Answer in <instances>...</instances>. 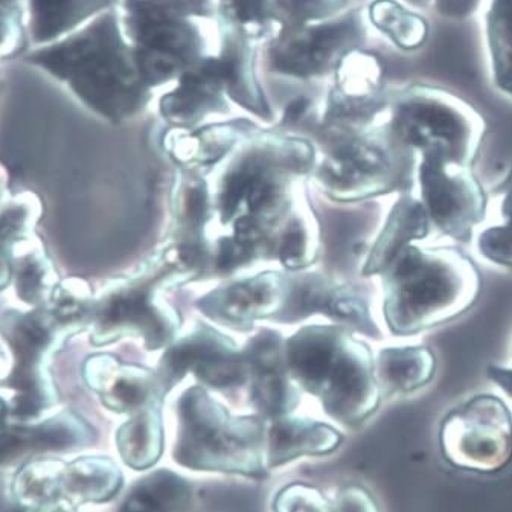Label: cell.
<instances>
[{"mask_svg":"<svg viewBox=\"0 0 512 512\" xmlns=\"http://www.w3.org/2000/svg\"><path fill=\"white\" fill-rule=\"evenodd\" d=\"M369 22L403 51H416L426 45L429 22L397 0H374L368 7Z\"/></svg>","mask_w":512,"mask_h":512,"instance_id":"obj_31","label":"cell"},{"mask_svg":"<svg viewBox=\"0 0 512 512\" xmlns=\"http://www.w3.org/2000/svg\"><path fill=\"white\" fill-rule=\"evenodd\" d=\"M316 153L305 139L255 128L218 171L212 203L218 220L260 258L296 206L293 186L313 173Z\"/></svg>","mask_w":512,"mask_h":512,"instance_id":"obj_1","label":"cell"},{"mask_svg":"<svg viewBox=\"0 0 512 512\" xmlns=\"http://www.w3.org/2000/svg\"><path fill=\"white\" fill-rule=\"evenodd\" d=\"M218 34L215 57L229 100L263 121H272V109L256 75V42L226 26H218Z\"/></svg>","mask_w":512,"mask_h":512,"instance_id":"obj_19","label":"cell"},{"mask_svg":"<svg viewBox=\"0 0 512 512\" xmlns=\"http://www.w3.org/2000/svg\"><path fill=\"white\" fill-rule=\"evenodd\" d=\"M228 95L217 57L208 55L177 78V86L160 100V115L173 128H196L211 115L229 113Z\"/></svg>","mask_w":512,"mask_h":512,"instance_id":"obj_17","label":"cell"},{"mask_svg":"<svg viewBox=\"0 0 512 512\" xmlns=\"http://www.w3.org/2000/svg\"><path fill=\"white\" fill-rule=\"evenodd\" d=\"M121 22L150 89L177 81L208 57V40L196 19H208L212 0H122Z\"/></svg>","mask_w":512,"mask_h":512,"instance_id":"obj_8","label":"cell"},{"mask_svg":"<svg viewBox=\"0 0 512 512\" xmlns=\"http://www.w3.org/2000/svg\"><path fill=\"white\" fill-rule=\"evenodd\" d=\"M86 380L100 394L104 406L116 413L135 415L154 404H162L165 398L156 371L122 365L110 356L90 359L86 363Z\"/></svg>","mask_w":512,"mask_h":512,"instance_id":"obj_18","label":"cell"},{"mask_svg":"<svg viewBox=\"0 0 512 512\" xmlns=\"http://www.w3.org/2000/svg\"><path fill=\"white\" fill-rule=\"evenodd\" d=\"M313 314H325L352 330L356 328L371 336L377 333L368 304L348 285L316 273L287 276L284 305L276 317L292 324Z\"/></svg>","mask_w":512,"mask_h":512,"instance_id":"obj_14","label":"cell"},{"mask_svg":"<svg viewBox=\"0 0 512 512\" xmlns=\"http://www.w3.org/2000/svg\"><path fill=\"white\" fill-rule=\"evenodd\" d=\"M156 374L165 395L188 374L217 391H235L249 384L243 349L231 337L205 324H197L165 348Z\"/></svg>","mask_w":512,"mask_h":512,"instance_id":"obj_13","label":"cell"},{"mask_svg":"<svg viewBox=\"0 0 512 512\" xmlns=\"http://www.w3.org/2000/svg\"><path fill=\"white\" fill-rule=\"evenodd\" d=\"M383 314L395 336H413L467 313L480 296L482 276L458 247L410 244L381 273Z\"/></svg>","mask_w":512,"mask_h":512,"instance_id":"obj_3","label":"cell"},{"mask_svg":"<svg viewBox=\"0 0 512 512\" xmlns=\"http://www.w3.org/2000/svg\"><path fill=\"white\" fill-rule=\"evenodd\" d=\"M381 124L397 144L416 157L438 154L473 168L487 124L461 96L427 84L389 92Z\"/></svg>","mask_w":512,"mask_h":512,"instance_id":"obj_7","label":"cell"},{"mask_svg":"<svg viewBox=\"0 0 512 512\" xmlns=\"http://www.w3.org/2000/svg\"><path fill=\"white\" fill-rule=\"evenodd\" d=\"M416 180L432 229L455 243H471L488 205L473 168L427 154L418 160Z\"/></svg>","mask_w":512,"mask_h":512,"instance_id":"obj_12","label":"cell"},{"mask_svg":"<svg viewBox=\"0 0 512 512\" xmlns=\"http://www.w3.org/2000/svg\"><path fill=\"white\" fill-rule=\"evenodd\" d=\"M485 25L494 83L512 98V0H491Z\"/></svg>","mask_w":512,"mask_h":512,"instance_id":"obj_32","label":"cell"},{"mask_svg":"<svg viewBox=\"0 0 512 512\" xmlns=\"http://www.w3.org/2000/svg\"><path fill=\"white\" fill-rule=\"evenodd\" d=\"M482 0H433V7L447 19L464 20L479 7Z\"/></svg>","mask_w":512,"mask_h":512,"instance_id":"obj_40","label":"cell"},{"mask_svg":"<svg viewBox=\"0 0 512 512\" xmlns=\"http://www.w3.org/2000/svg\"><path fill=\"white\" fill-rule=\"evenodd\" d=\"M212 212L214 203L208 183L197 174H182L177 179L171 196L173 226L170 240L186 246L208 249L211 243L206 237V229Z\"/></svg>","mask_w":512,"mask_h":512,"instance_id":"obj_24","label":"cell"},{"mask_svg":"<svg viewBox=\"0 0 512 512\" xmlns=\"http://www.w3.org/2000/svg\"><path fill=\"white\" fill-rule=\"evenodd\" d=\"M249 365L250 398L264 421L290 415L299 403L298 386L285 362V342L275 330L258 331L243 348Z\"/></svg>","mask_w":512,"mask_h":512,"instance_id":"obj_16","label":"cell"},{"mask_svg":"<svg viewBox=\"0 0 512 512\" xmlns=\"http://www.w3.org/2000/svg\"><path fill=\"white\" fill-rule=\"evenodd\" d=\"M5 413H7V409H5L4 403L0 401V423L4 421Z\"/></svg>","mask_w":512,"mask_h":512,"instance_id":"obj_46","label":"cell"},{"mask_svg":"<svg viewBox=\"0 0 512 512\" xmlns=\"http://www.w3.org/2000/svg\"><path fill=\"white\" fill-rule=\"evenodd\" d=\"M319 246L317 221L304 203H296L276 235L272 258L285 269L301 272L316 261Z\"/></svg>","mask_w":512,"mask_h":512,"instance_id":"obj_30","label":"cell"},{"mask_svg":"<svg viewBox=\"0 0 512 512\" xmlns=\"http://www.w3.org/2000/svg\"><path fill=\"white\" fill-rule=\"evenodd\" d=\"M64 467L66 464L55 459L28 462L14 479L17 505L32 512L71 511L63 496Z\"/></svg>","mask_w":512,"mask_h":512,"instance_id":"obj_27","label":"cell"},{"mask_svg":"<svg viewBox=\"0 0 512 512\" xmlns=\"http://www.w3.org/2000/svg\"><path fill=\"white\" fill-rule=\"evenodd\" d=\"M25 61L66 84L89 109L112 122L138 115L153 96L118 8L93 17L57 42L32 49Z\"/></svg>","mask_w":512,"mask_h":512,"instance_id":"obj_2","label":"cell"},{"mask_svg":"<svg viewBox=\"0 0 512 512\" xmlns=\"http://www.w3.org/2000/svg\"><path fill=\"white\" fill-rule=\"evenodd\" d=\"M124 476L118 465L103 456H86L66 464L63 496L72 509L84 503H104L121 490Z\"/></svg>","mask_w":512,"mask_h":512,"instance_id":"obj_26","label":"cell"},{"mask_svg":"<svg viewBox=\"0 0 512 512\" xmlns=\"http://www.w3.org/2000/svg\"><path fill=\"white\" fill-rule=\"evenodd\" d=\"M191 503V485L179 474L162 468L139 480L119 512H188Z\"/></svg>","mask_w":512,"mask_h":512,"instance_id":"obj_29","label":"cell"},{"mask_svg":"<svg viewBox=\"0 0 512 512\" xmlns=\"http://www.w3.org/2000/svg\"><path fill=\"white\" fill-rule=\"evenodd\" d=\"M0 512H25L19 505H0Z\"/></svg>","mask_w":512,"mask_h":512,"instance_id":"obj_44","label":"cell"},{"mask_svg":"<svg viewBox=\"0 0 512 512\" xmlns=\"http://www.w3.org/2000/svg\"><path fill=\"white\" fill-rule=\"evenodd\" d=\"M439 445L452 467L471 473H499L512 462L511 409L497 395H473L444 416Z\"/></svg>","mask_w":512,"mask_h":512,"instance_id":"obj_11","label":"cell"},{"mask_svg":"<svg viewBox=\"0 0 512 512\" xmlns=\"http://www.w3.org/2000/svg\"><path fill=\"white\" fill-rule=\"evenodd\" d=\"M122 0H26V31L32 45H49L86 25Z\"/></svg>","mask_w":512,"mask_h":512,"instance_id":"obj_23","label":"cell"},{"mask_svg":"<svg viewBox=\"0 0 512 512\" xmlns=\"http://www.w3.org/2000/svg\"><path fill=\"white\" fill-rule=\"evenodd\" d=\"M285 362L296 386L339 423L357 426L380 406L371 349L343 327L301 328L285 342Z\"/></svg>","mask_w":512,"mask_h":512,"instance_id":"obj_5","label":"cell"},{"mask_svg":"<svg viewBox=\"0 0 512 512\" xmlns=\"http://www.w3.org/2000/svg\"><path fill=\"white\" fill-rule=\"evenodd\" d=\"M334 512H380L374 497L359 485L343 488L337 497Z\"/></svg>","mask_w":512,"mask_h":512,"instance_id":"obj_38","label":"cell"},{"mask_svg":"<svg viewBox=\"0 0 512 512\" xmlns=\"http://www.w3.org/2000/svg\"><path fill=\"white\" fill-rule=\"evenodd\" d=\"M406 2L418 8H429L433 5V0H406Z\"/></svg>","mask_w":512,"mask_h":512,"instance_id":"obj_43","label":"cell"},{"mask_svg":"<svg viewBox=\"0 0 512 512\" xmlns=\"http://www.w3.org/2000/svg\"><path fill=\"white\" fill-rule=\"evenodd\" d=\"M432 232L429 215L420 199L404 192L389 212L388 220L378 234L363 273L381 275L410 244L423 241Z\"/></svg>","mask_w":512,"mask_h":512,"instance_id":"obj_22","label":"cell"},{"mask_svg":"<svg viewBox=\"0 0 512 512\" xmlns=\"http://www.w3.org/2000/svg\"><path fill=\"white\" fill-rule=\"evenodd\" d=\"M26 0H0V4L16 5V7H23Z\"/></svg>","mask_w":512,"mask_h":512,"instance_id":"obj_45","label":"cell"},{"mask_svg":"<svg viewBox=\"0 0 512 512\" xmlns=\"http://www.w3.org/2000/svg\"><path fill=\"white\" fill-rule=\"evenodd\" d=\"M366 37L362 8H349L333 19L278 28L267 40L264 61L273 74L317 80L333 75L349 54L363 49Z\"/></svg>","mask_w":512,"mask_h":512,"instance_id":"obj_10","label":"cell"},{"mask_svg":"<svg viewBox=\"0 0 512 512\" xmlns=\"http://www.w3.org/2000/svg\"><path fill=\"white\" fill-rule=\"evenodd\" d=\"M273 509L275 512H334V506L322 491L301 482L282 488Z\"/></svg>","mask_w":512,"mask_h":512,"instance_id":"obj_36","label":"cell"},{"mask_svg":"<svg viewBox=\"0 0 512 512\" xmlns=\"http://www.w3.org/2000/svg\"><path fill=\"white\" fill-rule=\"evenodd\" d=\"M2 180H4V173H2V170H0V188H2V185H4V183H2Z\"/></svg>","mask_w":512,"mask_h":512,"instance_id":"obj_47","label":"cell"},{"mask_svg":"<svg viewBox=\"0 0 512 512\" xmlns=\"http://www.w3.org/2000/svg\"><path fill=\"white\" fill-rule=\"evenodd\" d=\"M503 223L477 235V252L494 266L512 269V185L503 192Z\"/></svg>","mask_w":512,"mask_h":512,"instance_id":"obj_35","label":"cell"},{"mask_svg":"<svg viewBox=\"0 0 512 512\" xmlns=\"http://www.w3.org/2000/svg\"><path fill=\"white\" fill-rule=\"evenodd\" d=\"M162 404H154L132 415L116 433L119 456L133 470L154 467L164 453Z\"/></svg>","mask_w":512,"mask_h":512,"instance_id":"obj_28","label":"cell"},{"mask_svg":"<svg viewBox=\"0 0 512 512\" xmlns=\"http://www.w3.org/2000/svg\"><path fill=\"white\" fill-rule=\"evenodd\" d=\"M276 0H217L218 26L235 29L253 42L270 39L275 34Z\"/></svg>","mask_w":512,"mask_h":512,"instance_id":"obj_33","label":"cell"},{"mask_svg":"<svg viewBox=\"0 0 512 512\" xmlns=\"http://www.w3.org/2000/svg\"><path fill=\"white\" fill-rule=\"evenodd\" d=\"M374 366L381 395H406L433 380L436 359L427 346H398L381 349Z\"/></svg>","mask_w":512,"mask_h":512,"instance_id":"obj_25","label":"cell"},{"mask_svg":"<svg viewBox=\"0 0 512 512\" xmlns=\"http://www.w3.org/2000/svg\"><path fill=\"white\" fill-rule=\"evenodd\" d=\"M25 444L23 433H0V462L10 459V456L22 450Z\"/></svg>","mask_w":512,"mask_h":512,"instance_id":"obj_42","label":"cell"},{"mask_svg":"<svg viewBox=\"0 0 512 512\" xmlns=\"http://www.w3.org/2000/svg\"><path fill=\"white\" fill-rule=\"evenodd\" d=\"M342 436L328 424L292 415L279 416L266 423V467H281L304 456L334 452Z\"/></svg>","mask_w":512,"mask_h":512,"instance_id":"obj_21","label":"cell"},{"mask_svg":"<svg viewBox=\"0 0 512 512\" xmlns=\"http://www.w3.org/2000/svg\"><path fill=\"white\" fill-rule=\"evenodd\" d=\"M208 273V252L168 240L132 275L112 282L96 302L98 345L122 337H139L151 351L165 349L177 339L180 316L160 292L194 281Z\"/></svg>","mask_w":512,"mask_h":512,"instance_id":"obj_4","label":"cell"},{"mask_svg":"<svg viewBox=\"0 0 512 512\" xmlns=\"http://www.w3.org/2000/svg\"><path fill=\"white\" fill-rule=\"evenodd\" d=\"M23 8L0 4V60L16 57L25 49L28 31Z\"/></svg>","mask_w":512,"mask_h":512,"instance_id":"obj_37","label":"cell"},{"mask_svg":"<svg viewBox=\"0 0 512 512\" xmlns=\"http://www.w3.org/2000/svg\"><path fill=\"white\" fill-rule=\"evenodd\" d=\"M316 109L314 103L307 96H299L285 107L281 125L287 128L301 127L305 124H316ZM317 127V124H316Z\"/></svg>","mask_w":512,"mask_h":512,"instance_id":"obj_39","label":"cell"},{"mask_svg":"<svg viewBox=\"0 0 512 512\" xmlns=\"http://www.w3.org/2000/svg\"><path fill=\"white\" fill-rule=\"evenodd\" d=\"M324 157L314 176L328 196L356 202L389 192H409L418 157L392 139L381 121L360 133L319 139Z\"/></svg>","mask_w":512,"mask_h":512,"instance_id":"obj_9","label":"cell"},{"mask_svg":"<svg viewBox=\"0 0 512 512\" xmlns=\"http://www.w3.org/2000/svg\"><path fill=\"white\" fill-rule=\"evenodd\" d=\"M351 0H276L275 19L279 28H296L333 19L349 10Z\"/></svg>","mask_w":512,"mask_h":512,"instance_id":"obj_34","label":"cell"},{"mask_svg":"<svg viewBox=\"0 0 512 512\" xmlns=\"http://www.w3.org/2000/svg\"><path fill=\"white\" fill-rule=\"evenodd\" d=\"M174 461L196 471L263 477L266 474V421L232 415L202 386L177 401Z\"/></svg>","mask_w":512,"mask_h":512,"instance_id":"obj_6","label":"cell"},{"mask_svg":"<svg viewBox=\"0 0 512 512\" xmlns=\"http://www.w3.org/2000/svg\"><path fill=\"white\" fill-rule=\"evenodd\" d=\"M488 378L512 401V366L490 365Z\"/></svg>","mask_w":512,"mask_h":512,"instance_id":"obj_41","label":"cell"},{"mask_svg":"<svg viewBox=\"0 0 512 512\" xmlns=\"http://www.w3.org/2000/svg\"><path fill=\"white\" fill-rule=\"evenodd\" d=\"M287 293V276L263 272L226 282L197 301L196 307L224 327L247 331L261 319L278 316Z\"/></svg>","mask_w":512,"mask_h":512,"instance_id":"obj_15","label":"cell"},{"mask_svg":"<svg viewBox=\"0 0 512 512\" xmlns=\"http://www.w3.org/2000/svg\"><path fill=\"white\" fill-rule=\"evenodd\" d=\"M249 121L221 122L196 128H173L164 138V148L185 168L209 167L226 159L255 130Z\"/></svg>","mask_w":512,"mask_h":512,"instance_id":"obj_20","label":"cell"}]
</instances>
